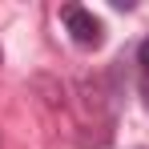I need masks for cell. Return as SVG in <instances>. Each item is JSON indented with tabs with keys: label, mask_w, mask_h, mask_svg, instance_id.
<instances>
[{
	"label": "cell",
	"mask_w": 149,
	"mask_h": 149,
	"mask_svg": "<svg viewBox=\"0 0 149 149\" xmlns=\"http://www.w3.org/2000/svg\"><path fill=\"white\" fill-rule=\"evenodd\" d=\"M61 24H65V32L77 49H101L105 32H109L105 20L93 16V8H85V4H61Z\"/></svg>",
	"instance_id": "1"
},
{
	"label": "cell",
	"mask_w": 149,
	"mask_h": 149,
	"mask_svg": "<svg viewBox=\"0 0 149 149\" xmlns=\"http://www.w3.org/2000/svg\"><path fill=\"white\" fill-rule=\"evenodd\" d=\"M137 65H141V77H149V32L141 36V45H137Z\"/></svg>",
	"instance_id": "2"
},
{
	"label": "cell",
	"mask_w": 149,
	"mask_h": 149,
	"mask_svg": "<svg viewBox=\"0 0 149 149\" xmlns=\"http://www.w3.org/2000/svg\"><path fill=\"white\" fill-rule=\"evenodd\" d=\"M109 4H113V8H117V12H133V8H137V4H133V0H109Z\"/></svg>",
	"instance_id": "3"
},
{
	"label": "cell",
	"mask_w": 149,
	"mask_h": 149,
	"mask_svg": "<svg viewBox=\"0 0 149 149\" xmlns=\"http://www.w3.org/2000/svg\"><path fill=\"white\" fill-rule=\"evenodd\" d=\"M0 65H4V49H0Z\"/></svg>",
	"instance_id": "4"
}]
</instances>
